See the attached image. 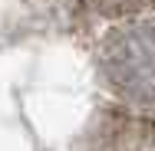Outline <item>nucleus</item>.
<instances>
[{
  "mask_svg": "<svg viewBox=\"0 0 155 151\" xmlns=\"http://www.w3.org/2000/svg\"><path fill=\"white\" fill-rule=\"evenodd\" d=\"M93 69L109 102L155 112V10L106 23L93 46Z\"/></svg>",
  "mask_w": 155,
  "mask_h": 151,
  "instance_id": "1",
  "label": "nucleus"
}]
</instances>
